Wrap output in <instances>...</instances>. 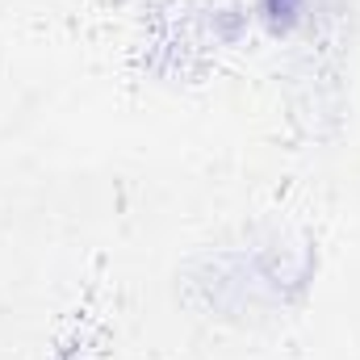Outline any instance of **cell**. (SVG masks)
Here are the masks:
<instances>
[{
  "label": "cell",
  "mask_w": 360,
  "mask_h": 360,
  "mask_svg": "<svg viewBox=\"0 0 360 360\" xmlns=\"http://www.w3.org/2000/svg\"><path fill=\"white\" fill-rule=\"evenodd\" d=\"M264 17H269V25L276 30V34H285V30L297 25V17H302V0H264Z\"/></svg>",
  "instance_id": "obj_1"
}]
</instances>
